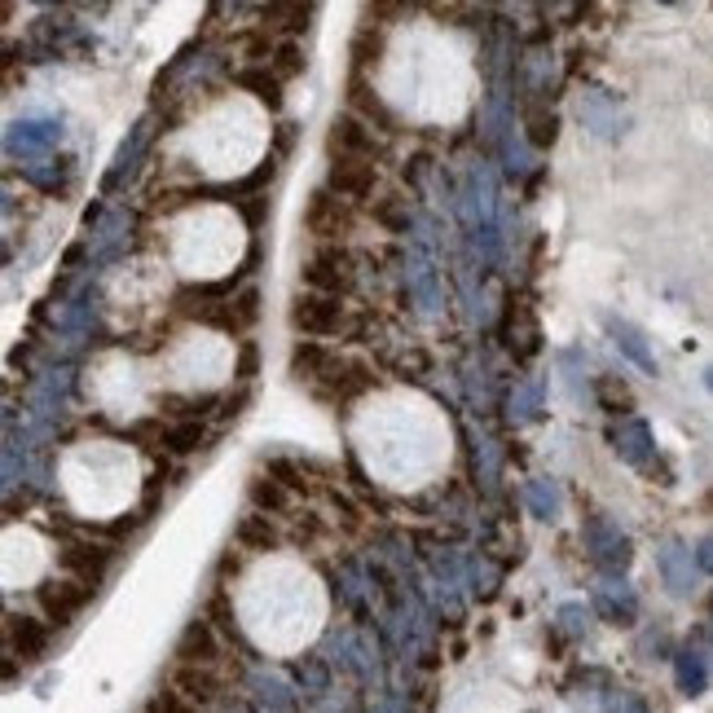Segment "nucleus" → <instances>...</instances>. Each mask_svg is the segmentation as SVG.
<instances>
[{
    "mask_svg": "<svg viewBox=\"0 0 713 713\" xmlns=\"http://www.w3.org/2000/svg\"><path fill=\"white\" fill-rule=\"evenodd\" d=\"M273 67H278V80H286V76H299V71H304V58H299V49H295V45H282Z\"/></svg>",
    "mask_w": 713,
    "mask_h": 713,
    "instance_id": "nucleus-18",
    "label": "nucleus"
},
{
    "mask_svg": "<svg viewBox=\"0 0 713 713\" xmlns=\"http://www.w3.org/2000/svg\"><path fill=\"white\" fill-rule=\"evenodd\" d=\"M529 137H533L537 146H551V142H555V115L529 111Z\"/></svg>",
    "mask_w": 713,
    "mask_h": 713,
    "instance_id": "nucleus-17",
    "label": "nucleus"
},
{
    "mask_svg": "<svg viewBox=\"0 0 713 713\" xmlns=\"http://www.w3.org/2000/svg\"><path fill=\"white\" fill-rule=\"evenodd\" d=\"M150 713H199V709H190L177 691H163V695H155L150 700Z\"/></svg>",
    "mask_w": 713,
    "mask_h": 713,
    "instance_id": "nucleus-20",
    "label": "nucleus"
},
{
    "mask_svg": "<svg viewBox=\"0 0 713 713\" xmlns=\"http://www.w3.org/2000/svg\"><path fill=\"white\" fill-rule=\"evenodd\" d=\"M238 546H247V551H273L278 546V529L269 524V516H247L242 524H238Z\"/></svg>",
    "mask_w": 713,
    "mask_h": 713,
    "instance_id": "nucleus-10",
    "label": "nucleus"
},
{
    "mask_svg": "<svg viewBox=\"0 0 713 713\" xmlns=\"http://www.w3.org/2000/svg\"><path fill=\"white\" fill-rule=\"evenodd\" d=\"M326 146H330V155H335V159L343 155V159H371V163H375V159H380V150H384V146H380V137H375V128H366L362 120H352V115L330 124Z\"/></svg>",
    "mask_w": 713,
    "mask_h": 713,
    "instance_id": "nucleus-3",
    "label": "nucleus"
},
{
    "mask_svg": "<svg viewBox=\"0 0 713 713\" xmlns=\"http://www.w3.org/2000/svg\"><path fill=\"white\" fill-rule=\"evenodd\" d=\"M106 559H111V551H98V546H67L63 551V568L76 577V586H89V590L102 581Z\"/></svg>",
    "mask_w": 713,
    "mask_h": 713,
    "instance_id": "nucleus-6",
    "label": "nucleus"
},
{
    "mask_svg": "<svg viewBox=\"0 0 713 713\" xmlns=\"http://www.w3.org/2000/svg\"><path fill=\"white\" fill-rule=\"evenodd\" d=\"M177 687L190 695V700H216V691H220V682H216V674L207 669V665H181L177 669Z\"/></svg>",
    "mask_w": 713,
    "mask_h": 713,
    "instance_id": "nucleus-9",
    "label": "nucleus"
},
{
    "mask_svg": "<svg viewBox=\"0 0 713 713\" xmlns=\"http://www.w3.org/2000/svg\"><path fill=\"white\" fill-rule=\"evenodd\" d=\"M339 321H343V313H339V304L330 299V295H299L295 304H291V326L299 330V335H308V339H317V335H335L339 330Z\"/></svg>",
    "mask_w": 713,
    "mask_h": 713,
    "instance_id": "nucleus-5",
    "label": "nucleus"
},
{
    "mask_svg": "<svg viewBox=\"0 0 713 713\" xmlns=\"http://www.w3.org/2000/svg\"><path fill=\"white\" fill-rule=\"evenodd\" d=\"M238 89H247V93H256L260 102H269V111H278V106H282V84H278V76H264V71H242V76H238Z\"/></svg>",
    "mask_w": 713,
    "mask_h": 713,
    "instance_id": "nucleus-11",
    "label": "nucleus"
},
{
    "mask_svg": "<svg viewBox=\"0 0 713 713\" xmlns=\"http://www.w3.org/2000/svg\"><path fill=\"white\" fill-rule=\"evenodd\" d=\"M348 102H352L356 111H362V115H366L371 124H380L384 133H393V115H388V111L380 106V98H375V93H371L366 84H356V80H352V93H348Z\"/></svg>",
    "mask_w": 713,
    "mask_h": 713,
    "instance_id": "nucleus-12",
    "label": "nucleus"
},
{
    "mask_svg": "<svg viewBox=\"0 0 713 713\" xmlns=\"http://www.w3.org/2000/svg\"><path fill=\"white\" fill-rule=\"evenodd\" d=\"M348 225H352V216H348L343 199H335L330 190H313V194H308V207H304V229H308L313 238H343V234H348Z\"/></svg>",
    "mask_w": 713,
    "mask_h": 713,
    "instance_id": "nucleus-4",
    "label": "nucleus"
},
{
    "mask_svg": "<svg viewBox=\"0 0 713 713\" xmlns=\"http://www.w3.org/2000/svg\"><path fill=\"white\" fill-rule=\"evenodd\" d=\"M251 502H256V507H269V511H282V507H286V489H282L278 480L260 476V480H251Z\"/></svg>",
    "mask_w": 713,
    "mask_h": 713,
    "instance_id": "nucleus-15",
    "label": "nucleus"
},
{
    "mask_svg": "<svg viewBox=\"0 0 713 713\" xmlns=\"http://www.w3.org/2000/svg\"><path fill=\"white\" fill-rule=\"evenodd\" d=\"M352 282V269H348V256L339 247H321L304 260V286L313 295H335V291H348Z\"/></svg>",
    "mask_w": 713,
    "mask_h": 713,
    "instance_id": "nucleus-2",
    "label": "nucleus"
},
{
    "mask_svg": "<svg viewBox=\"0 0 713 713\" xmlns=\"http://www.w3.org/2000/svg\"><path fill=\"white\" fill-rule=\"evenodd\" d=\"M375 181H380V172H375V163L371 159H330V177H326V190L335 194V199H348V203H362V199H371L375 194Z\"/></svg>",
    "mask_w": 713,
    "mask_h": 713,
    "instance_id": "nucleus-1",
    "label": "nucleus"
},
{
    "mask_svg": "<svg viewBox=\"0 0 713 713\" xmlns=\"http://www.w3.org/2000/svg\"><path fill=\"white\" fill-rule=\"evenodd\" d=\"M177 656H181L185 665H212V660H216V638H212V630H207L203 621H194V625L181 634Z\"/></svg>",
    "mask_w": 713,
    "mask_h": 713,
    "instance_id": "nucleus-8",
    "label": "nucleus"
},
{
    "mask_svg": "<svg viewBox=\"0 0 713 713\" xmlns=\"http://www.w3.org/2000/svg\"><path fill=\"white\" fill-rule=\"evenodd\" d=\"M321 366H326V352H321V343H313V339L299 343V348L291 352V375H299V380H304V375H317Z\"/></svg>",
    "mask_w": 713,
    "mask_h": 713,
    "instance_id": "nucleus-13",
    "label": "nucleus"
},
{
    "mask_svg": "<svg viewBox=\"0 0 713 713\" xmlns=\"http://www.w3.org/2000/svg\"><path fill=\"white\" fill-rule=\"evenodd\" d=\"M375 216H380L388 229H401V225H406V212H401V199H397V194H393V199H384V203L375 207Z\"/></svg>",
    "mask_w": 713,
    "mask_h": 713,
    "instance_id": "nucleus-19",
    "label": "nucleus"
},
{
    "mask_svg": "<svg viewBox=\"0 0 713 713\" xmlns=\"http://www.w3.org/2000/svg\"><path fill=\"white\" fill-rule=\"evenodd\" d=\"M14 643H19V652H23L27 660H36V656L45 652V630H41L36 621H14Z\"/></svg>",
    "mask_w": 713,
    "mask_h": 713,
    "instance_id": "nucleus-14",
    "label": "nucleus"
},
{
    "mask_svg": "<svg viewBox=\"0 0 713 713\" xmlns=\"http://www.w3.org/2000/svg\"><path fill=\"white\" fill-rule=\"evenodd\" d=\"M199 441H203V428H199V423H181V428L163 432V445H168V450H177V454L199 450Z\"/></svg>",
    "mask_w": 713,
    "mask_h": 713,
    "instance_id": "nucleus-16",
    "label": "nucleus"
},
{
    "mask_svg": "<svg viewBox=\"0 0 713 713\" xmlns=\"http://www.w3.org/2000/svg\"><path fill=\"white\" fill-rule=\"evenodd\" d=\"M89 595H93L89 586H45V590H41V603H45V612L63 625V621H71V616L84 608Z\"/></svg>",
    "mask_w": 713,
    "mask_h": 713,
    "instance_id": "nucleus-7",
    "label": "nucleus"
}]
</instances>
